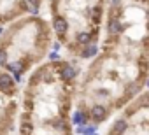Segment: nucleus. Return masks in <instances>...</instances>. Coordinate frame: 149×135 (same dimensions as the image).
Returning a JSON list of instances; mask_svg holds the SVG:
<instances>
[{
    "label": "nucleus",
    "mask_w": 149,
    "mask_h": 135,
    "mask_svg": "<svg viewBox=\"0 0 149 135\" xmlns=\"http://www.w3.org/2000/svg\"><path fill=\"white\" fill-rule=\"evenodd\" d=\"M51 23L40 16L19 18L0 35V69L13 74L18 81L35 65L47 58L53 47Z\"/></svg>",
    "instance_id": "f257e3e1"
},
{
    "label": "nucleus",
    "mask_w": 149,
    "mask_h": 135,
    "mask_svg": "<svg viewBox=\"0 0 149 135\" xmlns=\"http://www.w3.org/2000/svg\"><path fill=\"white\" fill-rule=\"evenodd\" d=\"M19 118V81L0 69V135H13Z\"/></svg>",
    "instance_id": "7ed1b4c3"
},
{
    "label": "nucleus",
    "mask_w": 149,
    "mask_h": 135,
    "mask_svg": "<svg viewBox=\"0 0 149 135\" xmlns=\"http://www.w3.org/2000/svg\"><path fill=\"white\" fill-rule=\"evenodd\" d=\"M105 135H149V90L121 109Z\"/></svg>",
    "instance_id": "f03ea898"
},
{
    "label": "nucleus",
    "mask_w": 149,
    "mask_h": 135,
    "mask_svg": "<svg viewBox=\"0 0 149 135\" xmlns=\"http://www.w3.org/2000/svg\"><path fill=\"white\" fill-rule=\"evenodd\" d=\"M146 88L149 90V77H147V81H146Z\"/></svg>",
    "instance_id": "20e7f679"
}]
</instances>
